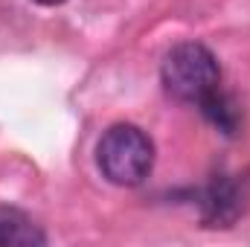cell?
I'll return each mask as SVG.
<instances>
[{
  "label": "cell",
  "instance_id": "cell-5",
  "mask_svg": "<svg viewBox=\"0 0 250 247\" xmlns=\"http://www.w3.org/2000/svg\"><path fill=\"white\" fill-rule=\"evenodd\" d=\"M44 233L18 218V215H0V247H29V245H44Z\"/></svg>",
  "mask_w": 250,
  "mask_h": 247
},
{
  "label": "cell",
  "instance_id": "cell-3",
  "mask_svg": "<svg viewBox=\"0 0 250 247\" xmlns=\"http://www.w3.org/2000/svg\"><path fill=\"white\" fill-rule=\"evenodd\" d=\"M245 209V189L233 178H215L201 195V215L209 227H230Z\"/></svg>",
  "mask_w": 250,
  "mask_h": 247
},
{
  "label": "cell",
  "instance_id": "cell-2",
  "mask_svg": "<svg viewBox=\"0 0 250 247\" xmlns=\"http://www.w3.org/2000/svg\"><path fill=\"white\" fill-rule=\"evenodd\" d=\"M160 79L166 93L181 102H201L212 90H218L221 67L212 50L201 41H184L166 53L160 64Z\"/></svg>",
  "mask_w": 250,
  "mask_h": 247
},
{
  "label": "cell",
  "instance_id": "cell-1",
  "mask_svg": "<svg viewBox=\"0 0 250 247\" xmlns=\"http://www.w3.org/2000/svg\"><path fill=\"white\" fill-rule=\"evenodd\" d=\"M96 163L102 178L114 186H137L151 175L154 143L140 125L117 123L99 137Z\"/></svg>",
  "mask_w": 250,
  "mask_h": 247
},
{
  "label": "cell",
  "instance_id": "cell-6",
  "mask_svg": "<svg viewBox=\"0 0 250 247\" xmlns=\"http://www.w3.org/2000/svg\"><path fill=\"white\" fill-rule=\"evenodd\" d=\"M35 3H41V6H62L64 0H35Z\"/></svg>",
  "mask_w": 250,
  "mask_h": 247
},
{
  "label": "cell",
  "instance_id": "cell-4",
  "mask_svg": "<svg viewBox=\"0 0 250 247\" xmlns=\"http://www.w3.org/2000/svg\"><path fill=\"white\" fill-rule=\"evenodd\" d=\"M198 105H201L204 117L215 125L218 131H224V134H233V131H236V125H239V108L233 105L230 96H224L221 90H212V93L204 96Z\"/></svg>",
  "mask_w": 250,
  "mask_h": 247
}]
</instances>
